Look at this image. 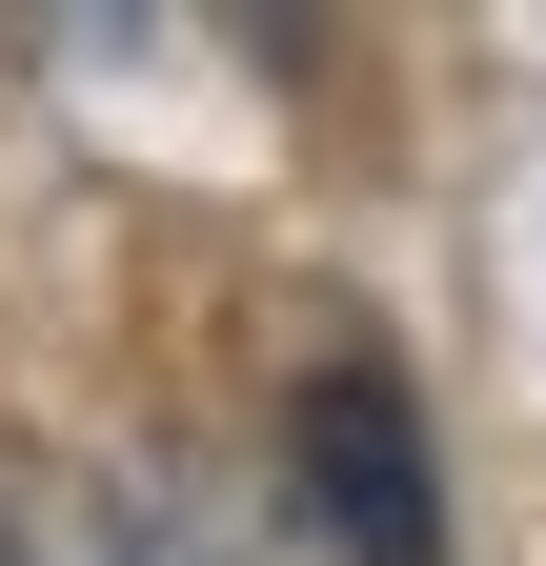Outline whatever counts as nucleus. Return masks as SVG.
Listing matches in <instances>:
<instances>
[{"label": "nucleus", "mask_w": 546, "mask_h": 566, "mask_svg": "<svg viewBox=\"0 0 546 566\" xmlns=\"http://www.w3.org/2000/svg\"><path fill=\"white\" fill-rule=\"evenodd\" d=\"M284 526L324 566H445V465H426L405 365H304V405H284Z\"/></svg>", "instance_id": "nucleus-1"}, {"label": "nucleus", "mask_w": 546, "mask_h": 566, "mask_svg": "<svg viewBox=\"0 0 546 566\" xmlns=\"http://www.w3.org/2000/svg\"><path fill=\"white\" fill-rule=\"evenodd\" d=\"M0 566H143V506L82 446H0Z\"/></svg>", "instance_id": "nucleus-2"}]
</instances>
